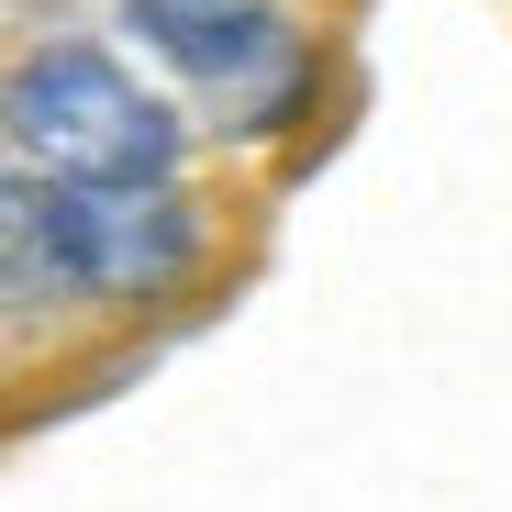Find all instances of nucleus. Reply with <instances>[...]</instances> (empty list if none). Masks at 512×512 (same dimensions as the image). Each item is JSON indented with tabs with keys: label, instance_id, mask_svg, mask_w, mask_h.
Instances as JSON below:
<instances>
[{
	"label": "nucleus",
	"instance_id": "f03ea898",
	"mask_svg": "<svg viewBox=\"0 0 512 512\" xmlns=\"http://www.w3.org/2000/svg\"><path fill=\"white\" fill-rule=\"evenodd\" d=\"M134 23L179 56V67H245L256 45H268V0H134Z\"/></svg>",
	"mask_w": 512,
	"mask_h": 512
},
{
	"label": "nucleus",
	"instance_id": "f257e3e1",
	"mask_svg": "<svg viewBox=\"0 0 512 512\" xmlns=\"http://www.w3.org/2000/svg\"><path fill=\"white\" fill-rule=\"evenodd\" d=\"M12 123H23V145L56 167L67 190H145V179H167V145H179L167 112L134 90L112 56H90V45L34 56L23 90H12Z\"/></svg>",
	"mask_w": 512,
	"mask_h": 512
}]
</instances>
